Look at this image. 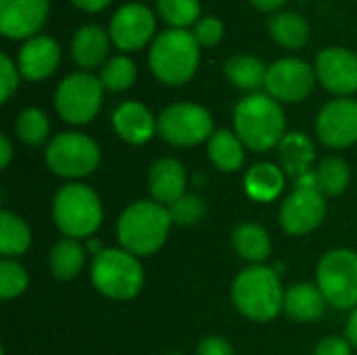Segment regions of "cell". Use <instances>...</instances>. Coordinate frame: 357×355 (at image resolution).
Listing matches in <instances>:
<instances>
[{"label":"cell","instance_id":"cell-1","mask_svg":"<svg viewBox=\"0 0 357 355\" xmlns=\"http://www.w3.org/2000/svg\"><path fill=\"white\" fill-rule=\"evenodd\" d=\"M287 117L276 98L253 92L234 109V134L251 151L264 153L280 144L287 136Z\"/></svg>","mask_w":357,"mask_h":355},{"label":"cell","instance_id":"cell-2","mask_svg":"<svg viewBox=\"0 0 357 355\" xmlns=\"http://www.w3.org/2000/svg\"><path fill=\"white\" fill-rule=\"evenodd\" d=\"M169 209L161 203L138 201L132 203L117 222V239L121 249L136 257H146L157 253L172 228Z\"/></svg>","mask_w":357,"mask_h":355},{"label":"cell","instance_id":"cell-3","mask_svg":"<svg viewBox=\"0 0 357 355\" xmlns=\"http://www.w3.org/2000/svg\"><path fill=\"white\" fill-rule=\"evenodd\" d=\"M232 301L249 320H274L284 305V291L278 274L266 266H251L243 270L232 285Z\"/></svg>","mask_w":357,"mask_h":355},{"label":"cell","instance_id":"cell-4","mask_svg":"<svg viewBox=\"0 0 357 355\" xmlns=\"http://www.w3.org/2000/svg\"><path fill=\"white\" fill-rule=\"evenodd\" d=\"M199 42L186 29H165L151 44L149 65L167 86L188 82L199 65Z\"/></svg>","mask_w":357,"mask_h":355},{"label":"cell","instance_id":"cell-5","mask_svg":"<svg viewBox=\"0 0 357 355\" xmlns=\"http://www.w3.org/2000/svg\"><path fill=\"white\" fill-rule=\"evenodd\" d=\"M52 218L67 239H88L102 224V203L90 186L73 182L56 192Z\"/></svg>","mask_w":357,"mask_h":355},{"label":"cell","instance_id":"cell-6","mask_svg":"<svg viewBox=\"0 0 357 355\" xmlns=\"http://www.w3.org/2000/svg\"><path fill=\"white\" fill-rule=\"evenodd\" d=\"M90 278L100 295L117 301L134 299L144 285V272L138 257L126 249L100 251L92 262Z\"/></svg>","mask_w":357,"mask_h":355},{"label":"cell","instance_id":"cell-7","mask_svg":"<svg viewBox=\"0 0 357 355\" xmlns=\"http://www.w3.org/2000/svg\"><path fill=\"white\" fill-rule=\"evenodd\" d=\"M326 195L320 190L316 172H310L295 180L293 192L280 207V226L291 236H303L314 232L326 216Z\"/></svg>","mask_w":357,"mask_h":355},{"label":"cell","instance_id":"cell-8","mask_svg":"<svg viewBox=\"0 0 357 355\" xmlns=\"http://www.w3.org/2000/svg\"><path fill=\"white\" fill-rule=\"evenodd\" d=\"M318 289L328 305L337 310L357 308V253L351 249H333L318 264Z\"/></svg>","mask_w":357,"mask_h":355},{"label":"cell","instance_id":"cell-9","mask_svg":"<svg viewBox=\"0 0 357 355\" xmlns=\"http://www.w3.org/2000/svg\"><path fill=\"white\" fill-rule=\"evenodd\" d=\"M46 163L61 178H86L98 167L100 149L79 132H63L48 142Z\"/></svg>","mask_w":357,"mask_h":355},{"label":"cell","instance_id":"cell-10","mask_svg":"<svg viewBox=\"0 0 357 355\" xmlns=\"http://www.w3.org/2000/svg\"><path fill=\"white\" fill-rule=\"evenodd\" d=\"M157 132L174 146H197L211 138L213 119L201 105L176 103L157 117Z\"/></svg>","mask_w":357,"mask_h":355},{"label":"cell","instance_id":"cell-11","mask_svg":"<svg viewBox=\"0 0 357 355\" xmlns=\"http://www.w3.org/2000/svg\"><path fill=\"white\" fill-rule=\"evenodd\" d=\"M100 105H102V84L98 77L84 71L67 75L54 92V107L61 119L73 126H84L92 121Z\"/></svg>","mask_w":357,"mask_h":355},{"label":"cell","instance_id":"cell-12","mask_svg":"<svg viewBox=\"0 0 357 355\" xmlns=\"http://www.w3.org/2000/svg\"><path fill=\"white\" fill-rule=\"evenodd\" d=\"M316 69L301 59H278L268 67L266 88L276 100L299 103L307 98L316 86Z\"/></svg>","mask_w":357,"mask_h":355},{"label":"cell","instance_id":"cell-13","mask_svg":"<svg viewBox=\"0 0 357 355\" xmlns=\"http://www.w3.org/2000/svg\"><path fill=\"white\" fill-rule=\"evenodd\" d=\"M318 138L331 149H347L357 142V100L337 98L322 107L316 119Z\"/></svg>","mask_w":357,"mask_h":355},{"label":"cell","instance_id":"cell-14","mask_svg":"<svg viewBox=\"0 0 357 355\" xmlns=\"http://www.w3.org/2000/svg\"><path fill=\"white\" fill-rule=\"evenodd\" d=\"M155 31V15L149 6L140 2L123 4L115 10L109 25V36L113 44L121 50L142 48Z\"/></svg>","mask_w":357,"mask_h":355},{"label":"cell","instance_id":"cell-15","mask_svg":"<svg viewBox=\"0 0 357 355\" xmlns=\"http://www.w3.org/2000/svg\"><path fill=\"white\" fill-rule=\"evenodd\" d=\"M316 75L322 86L335 94L357 92V54L347 48H324L316 56Z\"/></svg>","mask_w":357,"mask_h":355},{"label":"cell","instance_id":"cell-16","mask_svg":"<svg viewBox=\"0 0 357 355\" xmlns=\"http://www.w3.org/2000/svg\"><path fill=\"white\" fill-rule=\"evenodd\" d=\"M48 0H0V31L6 38H29L46 21Z\"/></svg>","mask_w":357,"mask_h":355},{"label":"cell","instance_id":"cell-17","mask_svg":"<svg viewBox=\"0 0 357 355\" xmlns=\"http://www.w3.org/2000/svg\"><path fill=\"white\" fill-rule=\"evenodd\" d=\"M59 44L48 36L29 38L19 50V71L29 82L46 80L59 65Z\"/></svg>","mask_w":357,"mask_h":355},{"label":"cell","instance_id":"cell-18","mask_svg":"<svg viewBox=\"0 0 357 355\" xmlns=\"http://www.w3.org/2000/svg\"><path fill=\"white\" fill-rule=\"evenodd\" d=\"M113 128L117 136L130 144H144L157 130V119L138 100H126L113 111Z\"/></svg>","mask_w":357,"mask_h":355},{"label":"cell","instance_id":"cell-19","mask_svg":"<svg viewBox=\"0 0 357 355\" xmlns=\"http://www.w3.org/2000/svg\"><path fill=\"white\" fill-rule=\"evenodd\" d=\"M149 190L155 203L172 205L178 199H182L186 192V172L184 165L178 159L163 157L157 163H153L149 172Z\"/></svg>","mask_w":357,"mask_h":355},{"label":"cell","instance_id":"cell-20","mask_svg":"<svg viewBox=\"0 0 357 355\" xmlns=\"http://www.w3.org/2000/svg\"><path fill=\"white\" fill-rule=\"evenodd\" d=\"M326 299L318 285L312 282H297L284 291V305L282 310L295 322H316L324 316Z\"/></svg>","mask_w":357,"mask_h":355},{"label":"cell","instance_id":"cell-21","mask_svg":"<svg viewBox=\"0 0 357 355\" xmlns=\"http://www.w3.org/2000/svg\"><path fill=\"white\" fill-rule=\"evenodd\" d=\"M316 159V149L314 142L310 140V136L301 134V132H291L287 134L280 144H278V163L280 169L291 176V178H301L312 169Z\"/></svg>","mask_w":357,"mask_h":355},{"label":"cell","instance_id":"cell-22","mask_svg":"<svg viewBox=\"0 0 357 355\" xmlns=\"http://www.w3.org/2000/svg\"><path fill=\"white\" fill-rule=\"evenodd\" d=\"M107 52H109V36L105 33L102 27L84 25L75 31L73 42H71V54L79 67L90 69V67L100 65Z\"/></svg>","mask_w":357,"mask_h":355},{"label":"cell","instance_id":"cell-23","mask_svg":"<svg viewBox=\"0 0 357 355\" xmlns=\"http://www.w3.org/2000/svg\"><path fill=\"white\" fill-rule=\"evenodd\" d=\"M207 153H209L211 163L226 174L241 169L245 163V144L230 130L213 132L209 138V144H207Z\"/></svg>","mask_w":357,"mask_h":355},{"label":"cell","instance_id":"cell-24","mask_svg":"<svg viewBox=\"0 0 357 355\" xmlns=\"http://www.w3.org/2000/svg\"><path fill=\"white\" fill-rule=\"evenodd\" d=\"M245 190L259 203L274 201L284 190V172L274 163H257L245 176Z\"/></svg>","mask_w":357,"mask_h":355},{"label":"cell","instance_id":"cell-25","mask_svg":"<svg viewBox=\"0 0 357 355\" xmlns=\"http://www.w3.org/2000/svg\"><path fill=\"white\" fill-rule=\"evenodd\" d=\"M232 245H234V251L251 264H259L268 259L272 251V241L266 228H261L259 224H251V222L236 226V230L232 232Z\"/></svg>","mask_w":357,"mask_h":355},{"label":"cell","instance_id":"cell-26","mask_svg":"<svg viewBox=\"0 0 357 355\" xmlns=\"http://www.w3.org/2000/svg\"><path fill=\"white\" fill-rule=\"evenodd\" d=\"M86 253L77 239H61L50 251V272L59 280H73L84 268Z\"/></svg>","mask_w":357,"mask_h":355},{"label":"cell","instance_id":"cell-27","mask_svg":"<svg viewBox=\"0 0 357 355\" xmlns=\"http://www.w3.org/2000/svg\"><path fill=\"white\" fill-rule=\"evenodd\" d=\"M226 77L241 90H257L266 86L268 69L266 65L251 54H234L224 65Z\"/></svg>","mask_w":357,"mask_h":355},{"label":"cell","instance_id":"cell-28","mask_svg":"<svg viewBox=\"0 0 357 355\" xmlns=\"http://www.w3.org/2000/svg\"><path fill=\"white\" fill-rule=\"evenodd\" d=\"M31 245L29 226L13 211H0V253L4 259L23 255Z\"/></svg>","mask_w":357,"mask_h":355},{"label":"cell","instance_id":"cell-29","mask_svg":"<svg viewBox=\"0 0 357 355\" xmlns=\"http://www.w3.org/2000/svg\"><path fill=\"white\" fill-rule=\"evenodd\" d=\"M270 33L284 48H301L310 38V25L301 15L282 10L270 19Z\"/></svg>","mask_w":357,"mask_h":355},{"label":"cell","instance_id":"cell-30","mask_svg":"<svg viewBox=\"0 0 357 355\" xmlns=\"http://www.w3.org/2000/svg\"><path fill=\"white\" fill-rule=\"evenodd\" d=\"M316 180L326 197H339L349 186L351 180L347 161L341 157H326L316 169Z\"/></svg>","mask_w":357,"mask_h":355},{"label":"cell","instance_id":"cell-31","mask_svg":"<svg viewBox=\"0 0 357 355\" xmlns=\"http://www.w3.org/2000/svg\"><path fill=\"white\" fill-rule=\"evenodd\" d=\"M15 130H17V136L25 144L40 146L42 142H46V138L50 134V121L44 111L29 107V109H23L21 115L17 117Z\"/></svg>","mask_w":357,"mask_h":355},{"label":"cell","instance_id":"cell-32","mask_svg":"<svg viewBox=\"0 0 357 355\" xmlns=\"http://www.w3.org/2000/svg\"><path fill=\"white\" fill-rule=\"evenodd\" d=\"M98 80H100L102 88H107L111 92L128 90L134 84V80H136V65L128 56H113L100 69V77Z\"/></svg>","mask_w":357,"mask_h":355},{"label":"cell","instance_id":"cell-33","mask_svg":"<svg viewBox=\"0 0 357 355\" xmlns=\"http://www.w3.org/2000/svg\"><path fill=\"white\" fill-rule=\"evenodd\" d=\"M159 15L174 25L176 29H184L199 19L201 2L199 0H157Z\"/></svg>","mask_w":357,"mask_h":355},{"label":"cell","instance_id":"cell-34","mask_svg":"<svg viewBox=\"0 0 357 355\" xmlns=\"http://www.w3.org/2000/svg\"><path fill=\"white\" fill-rule=\"evenodd\" d=\"M27 289V272L15 259L0 262V297L15 299Z\"/></svg>","mask_w":357,"mask_h":355},{"label":"cell","instance_id":"cell-35","mask_svg":"<svg viewBox=\"0 0 357 355\" xmlns=\"http://www.w3.org/2000/svg\"><path fill=\"white\" fill-rule=\"evenodd\" d=\"M167 209H169V216H172L174 224H178V226H192V224L203 220L207 207H205V201L199 195H184L182 199L172 203Z\"/></svg>","mask_w":357,"mask_h":355},{"label":"cell","instance_id":"cell-36","mask_svg":"<svg viewBox=\"0 0 357 355\" xmlns=\"http://www.w3.org/2000/svg\"><path fill=\"white\" fill-rule=\"evenodd\" d=\"M195 40L199 42V46H215L222 36H224V25L220 19L215 17H203L201 21H197L195 29H192Z\"/></svg>","mask_w":357,"mask_h":355},{"label":"cell","instance_id":"cell-37","mask_svg":"<svg viewBox=\"0 0 357 355\" xmlns=\"http://www.w3.org/2000/svg\"><path fill=\"white\" fill-rule=\"evenodd\" d=\"M19 75L21 71L13 65L8 54H0V77H2V103L10 98V94L19 86Z\"/></svg>","mask_w":357,"mask_h":355},{"label":"cell","instance_id":"cell-38","mask_svg":"<svg viewBox=\"0 0 357 355\" xmlns=\"http://www.w3.org/2000/svg\"><path fill=\"white\" fill-rule=\"evenodd\" d=\"M351 347L347 337H326L316 345L314 355H351Z\"/></svg>","mask_w":357,"mask_h":355},{"label":"cell","instance_id":"cell-39","mask_svg":"<svg viewBox=\"0 0 357 355\" xmlns=\"http://www.w3.org/2000/svg\"><path fill=\"white\" fill-rule=\"evenodd\" d=\"M197 355H234L232 345L224 339V337H205L201 343H199V349Z\"/></svg>","mask_w":357,"mask_h":355},{"label":"cell","instance_id":"cell-40","mask_svg":"<svg viewBox=\"0 0 357 355\" xmlns=\"http://www.w3.org/2000/svg\"><path fill=\"white\" fill-rule=\"evenodd\" d=\"M73 4H77L79 8L88 10V13H96L100 8H105L111 0H71Z\"/></svg>","mask_w":357,"mask_h":355},{"label":"cell","instance_id":"cell-41","mask_svg":"<svg viewBox=\"0 0 357 355\" xmlns=\"http://www.w3.org/2000/svg\"><path fill=\"white\" fill-rule=\"evenodd\" d=\"M345 337H347V341L357 349V308L351 312V318H349V322L345 326Z\"/></svg>","mask_w":357,"mask_h":355},{"label":"cell","instance_id":"cell-42","mask_svg":"<svg viewBox=\"0 0 357 355\" xmlns=\"http://www.w3.org/2000/svg\"><path fill=\"white\" fill-rule=\"evenodd\" d=\"M10 157H13V146H10V142H8V138L2 134V136H0V165L6 167V165L10 163Z\"/></svg>","mask_w":357,"mask_h":355},{"label":"cell","instance_id":"cell-43","mask_svg":"<svg viewBox=\"0 0 357 355\" xmlns=\"http://www.w3.org/2000/svg\"><path fill=\"white\" fill-rule=\"evenodd\" d=\"M287 0H251L253 6H257L259 10H276L284 4Z\"/></svg>","mask_w":357,"mask_h":355},{"label":"cell","instance_id":"cell-44","mask_svg":"<svg viewBox=\"0 0 357 355\" xmlns=\"http://www.w3.org/2000/svg\"><path fill=\"white\" fill-rule=\"evenodd\" d=\"M167 355H180V354H167Z\"/></svg>","mask_w":357,"mask_h":355}]
</instances>
